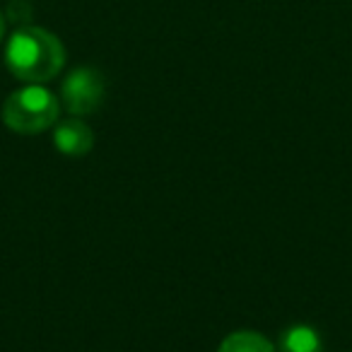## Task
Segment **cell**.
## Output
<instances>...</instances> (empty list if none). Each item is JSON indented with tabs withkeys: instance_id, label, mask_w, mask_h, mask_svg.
<instances>
[{
	"instance_id": "2",
	"label": "cell",
	"mask_w": 352,
	"mask_h": 352,
	"mask_svg": "<svg viewBox=\"0 0 352 352\" xmlns=\"http://www.w3.org/2000/svg\"><path fill=\"white\" fill-rule=\"evenodd\" d=\"M60 104L51 89L41 85H27V87L12 92L3 104V123L10 131L22 135H34L58 121Z\"/></svg>"
},
{
	"instance_id": "1",
	"label": "cell",
	"mask_w": 352,
	"mask_h": 352,
	"mask_svg": "<svg viewBox=\"0 0 352 352\" xmlns=\"http://www.w3.org/2000/svg\"><path fill=\"white\" fill-rule=\"evenodd\" d=\"M6 63L17 80L41 85L54 80L65 63V49L58 36L41 27H20L10 36Z\"/></svg>"
},
{
	"instance_id": "5",
	"label": "cell",
	"mask_w": 352,
	"mask_h": 352,
	"mask_svg": "<svg viewBox=\"0 0 352 352\" xmlns=\"http://www.w3.org/2000/svg\"><path fill=\"white\" fill-rule=\"evenodd\" d=\"M278 352H323V340L316 328L299 323L280 336Z\"/></svg>"
},
{
	"instance_id": "4",
	"label": "cell",
	"mask_w": 352,
	"mask_h": 352,
	"mask_svg": "<svg viewBox=\"0 0 352 352\" xmlns=\"http://www.w3.org/2000/svg\"><path fill=\"white\" fill-rule=\"evenodd\" d=\"M54 147L65 157H85L94 147V133L80 118H68L56 123Z\"/></svg>"
},
{
	"instance_id": "3",
	"label": "cell",
	"mask_w": 352,
	"mask_h": 352,
	"mask_svg": "<svg viewBox=\"0 0 352 352\" xmlns=\"http://www.w3.org/2000/svg\"><path fill=\"white\" fill-rule=\"evenodd\" d=\"M104 94H107L104 75L89 65L75 68L60 87L63 107L73 116H89V113L99 111V107L104 104Z\"/></svg>"
},
{
	"instance_id": "6",
	"label": "cell",
	"mask_w": 352,
	"mask_h": 352,
	"mask_svg": "<svg viewBox=\"0 0 352 352\" xmlns=\"http://www.w3.org/2000/svg\"><path fill=\"white\" fill-rule=\"evenodd\" d=\"M217 352H275L273 342L256 331H236L222 340Z\"/></svg>"
},
{
	"instance_id": "7",
	"label": "cell",
	"mask_w": 352,
	"mask_h": 352,
	"mask_svg": "<svg viewBox=\"0 0 352 352\" xmlns=\"http://www.w3.org/2000/svg\"><path fill=\"white\" fill-rule=\"evenodd\" d=\"M3 32H6V20H3V12H0V39H3Z\"/></svg>"
}]
</instances>
